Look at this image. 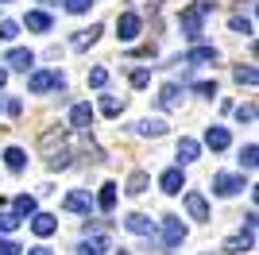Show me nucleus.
<instances>
[{"mask_svg": "<svg viewBox=\"0 0 259 255\" xmlns=\"http://www.w3.org/2000/svg\"><path fill=\"white\" fill-rule=\"evenodd\" d=\"M217 4L213 0H197V4H186L182 12H178V23H182V35L190 42H197L201 35H205V16H213Z\"/></svg>", "mask_w": 259, "mask_h": 255, "instance_id": "obj_1", "label": "nucleus"}, {"mask_svg": "<svg viewBox=\"0 0 259 255\" xmlns=\"http://www.w3.org/2000/svg\"><path fill=\"white\" fill-rule=\"evenodd\" d=\"M62 85H66V77L58 70H31V77H27L31 93H51V89H62Z\"/></svg>", "mask_w": 259, "mask_h": 255, "instance_id": "obj_2", "label": "nucleus"}, {"mask_svg": "<svg viewBox=\"0 0 259 255\" xmlns=\"http://www.w3.org/2000/svg\"><path fill=\"white\" fill-rule=\"evenodd\" d=\"M108 247H112V240H108L105 228H93V232L85 228V240L77 244V255H105Z\"/></svg>", "mask_w": 259, "mask_h": 255, "instance_id": "obj_3", "label": "nucleus"}, {"mask_svg": "<svg viewBox=\"0 0 259 255\" xmlns=\"http://www.w3.org/2000/svg\"><path fill=\"white\" fill-rule=\"evenodd\" d=\"M186 224H182V217H162V247H178V244H186Z\"/></svg>", "mask_w": 259, "mask_h": 255, "instance_id": "obj_4", "label": "nucleus"}, {"mask_svg": "<svg viewBox=\"0 0 259 255\" xmlns=\"http://www.w3.org/2000/svg\"><path fill=\"white\" fill-rule=\"evenodd\" d=\"M251 247H255V228H248V224H244V232L228 236L225 244H221V251H228V255H244V251H251Z\"/></svg>", "mask_w": 259, "mask_h": 255, "instance_id": "obj_5", "label": "nucleus"}, {"mask_svg": "<svg viewBox=\"0 0 259 255\" xmlns=\"http://www.w3.org/2000/svg\"><path fill=\"white\" fill-rule=\"evenodd\" d=\"M140 31H143V20L136 16V12H124V16L116 20V35H120V42L140 39Z\"/></svg>", "mask_w": 259, "mask_h": 255, "instance_id": "obj_6", "label": "nucleus"}, {"mask_svg": "<svg viewBox=\"0 0 259 255\" xmlns=\"http://www.w3.org/2000/svg\"><path fill=\"white\" fill-rule=\"evenodd\" d=\"M240 190H244V178H240V174H217L213 178V193L217 197H236Z\"/></svg>", "mask_w": 259, "mask_h": 255, "instance_id": "obj_7", "label": "nucleus"}, {"mask_svg": "<svg viewBox=\"0 0 259 255\" xmlns=\"http://www.w3.org/2000/svg\"><path fill=\"white\" fill-rule=\"evenodd\" d=\"M182 205H186V212H190V221H209V201H205V197H201L197 190L186 193Z\"/></svg>", "mask_w": 259, "mask_h": 255, "instance_id": "obj_8", "label": "nucleus"}, {"mask_svg": "<svg viewBox=\"0 0 259 255\" xmlns=\"http://www.w3.org/2000/svg\"><path fill=\"white\" fill-rule=\"evenodd\" d=\"M159 190L162 193H182L186 190V174H182V166H170V170H162V178H159Z\"/></svg>", "mask_w": 259, "mask_h": 255, "instance_id": "obj_9", "label": "nucleus"}, {"mask_svg": "<svg viewBox=\"0 0 259 255\" xmlns=\"http://www.w3.org/2000/svg\"><path fill=\"white\" fill-rule=\"evenodd\" d=\"M124 228L136 232V236H147V240L155 236V221H151V217H143V212H128V217H124Z\"/></svg>", "mask_w": 259, "mask_h": 255, "instance_id": "obj_10", "label": "nucleus"}, {"mask_svg": "<svg viewBox=\"0 0 259 255\" xmlns=\"http://www.w3.org/2000/svg\"><path fill=\"white\" fill-rule=\"evenodd\" d=\"M221 54H217V47H190L186 51V66H213Z\"/></svg>", "mask_w": 259, "mask_h": 255, "instance_id": "obj_11", "label": "nucleus"}, {"mask_svg": "<svg viewBox=\"0 0 259 255\" xmlns=\"http://www.w3.org/2000/svg\"><path fill=\"white\" fill-rule=\"evenodd\" d=\"M4 66H12V70H23V74H27V70H31V66H35V54L27 51V47H16V51H8V58H4Z\"/></svg>", "mask_w": 259, "mask_h": 255, "instance_id": "obj_12", "label": "nucleus"}, {"mask_svg": "<svg viewBox=\"0 0 259 255\" xmlns=\"http://www.w3.org/2000/svg\"><path fill=\"white\" fill-rule=\"evenodd\" d=\"M31 228H35V236H54V232H58V217L35 209V212H31Z\"/></svg>", "mask_w": 259, "mask_h": 255, "instance_id": "obj_13", "label": "nucleus"}, {"mask_svg": "<svg viewBox=\"0 0 259 255\" xmlns=\"http://www.w3.org/2000/svg\"><path fill=\"white\" fill-rule=\"evenodd\" d=\"M70 124H74V132H89L93 128V108L81 101V105H74L70 108Z\"/></svg>", "mask_w": 259, "mask_h": 255, "instance_id": "obj_14", "label": "nucleus"}, {"mask_svg": "<svg viewBox=\"0 0 259 255\" xmlns=\"http://www.w3.org/2000/svg\"><path fill=\"white\" fill-rule=\"evenodd\" d=\"M228 143H232V136H228V128L213 124V128L205 132V147H209V151H228Z\"/></svg>", "mask_w": 259, "mask_h": 255, "instance_id": "obj_15", "label": "nucleus"}, {"mask_svg": "<svg viewBox=\"0 0 259 255\" xmlns=\"http://www.w3.org/2000/svg\"><path fill=\"white\" fill-rule=\"evenodd\" d=\"M66 209L70 212H81V217H89V209H93V197L89 193H81V190H74V193H66Z\"/></svg>", "mask_w": 259, "mask_h": 255, "instance_id": "obj_16", "label": "nucleus"}, {"mask_svg": "<svg viewBox=\"0 0 259 255\" xmlns=\"http://www.w3.org/2000/svg\"><path fill=\"white\" fill-rule=\"evenodd\" d=\"M97 39H101V23H89L85 31H77L74 39H70V47H74V51H85V47H93Z\"/></svg>", "mask_w": 259, "mask_h": 255, "instance_id": "obj_17", "label": "nucleus"}, {"mask_svg": "<svg viewBox=\"0 0 259 255\" xmlns=\"http://www.w3.org/2000/svg\"><path fill=\"white\" fill-rule=\"evenodd\" d=\"M124 190H128L132 197H140V193H147V190H151V174H147V170H136V174L128 178V186H124Z\"/></svg>", "mask_w": 259, "mask_h": 255, "instance_id": "obj_18", "label": "nucleus"}, {"mask_svg": "<svg viewBox=\"0 0 259 255\" xmlns=\"http://www.w3.org/2000/svg\"><path fill=\"white\" fill-rule=\"evenodd\" d=\"M159 105L162 108H178V105H182V85H162V89H159Z\"/></svg>", "mask_w": 259, "mask_h": 255, "instance_id": "obj_19", "label": "nucleus"}, {"mask_svg": "<svg viewBox=\"0 0 259 255\" xmlns=\"http://www.w3.org/2000/svg\"><path fill=\"white\" fill-rule=\"evenodd\" d=\"M97 209H101V212H112V209H116V182H105V186H101Z\"/></svg>", "mask_w": 259, "mask_h": 255, "instance_id": "obj_20", "label": "nucleus"}, {"mask_svg": "<svg viewBox=\"0 0 259 255\" xmlns=\"http://www.w3.org/2000/svg\"><path fill=\"white\" fill-rule=\"evenodd\" d=\"M197 155H201V143H197V139H190V136L178 139V159L182 162H194Z\"/></svg>", "mask_w": 259, "mask_h": 255, "instance_id": "obj_21", "label": "nucleus"}, {"mask_svg": "<svg viewBox=\"0 0 259 255\" xmlns=\"http://www.w3.org/2000/svg\"><path fill=\"white\" fill-rule=\"evenodd\" d=\"M23 23H27V31H51V16H47V12H27V20H23Z\"/></svg>", "mask_w": 259, "mask_h": 255, "instance_id": "obj_22", "label": "nucleus"}, {"mask_svg": "<svg viewBox=\"0 0 259 255\" xmlns=\"http://www.w3.org/2000/svg\"><path fill=\"white\" fill-rule=\"evenodd\" d=\"M136 132H140V136L159 139V136H166V124H162V120H140V124H136Z\"/></svg>", "mask_w": 259, "mask_h": 255, "instance_id": "obj_23", "label": "nucleus"}, {"mask_svg": "<svg viewBox=\"0 0 259 255\" xmlns=\"http://www.w3.org/2000/svg\"><path fill=\"white\" fill-rule=\"evenodd\" d=\"M4 162H8V170H12V174H20V170L27 166V155H23L20 147H8V151H4Z\"/></svg>", "mask_w": 259, "mask_h": 255, "instance_id": "obj_24", "label": "nucleus"}, {"mask_svg": "<svg viewBox=\"0 0 259 255\" xmlns=\"http://www.w3.org/2000/svg\"><path fill=\"white\" fill-rule=\"evenodd\" d=\"M35 209H39V201H35L31 193H20V197H16V217H20V221H23V217H31Z\"/></svg>", "mask_w": 259, "mask_h": 255, "instance_id": "obj_25", "label": "nucleus"}, {"mask_svg": "<svg viewBox=\"0 0 259 255\" xmlns=\"http://www.w3.org/2000/svg\"><path fill=\"white\" fill-rule=\"evenodd\" d=\"M232 77H236L240 85H259V70H255V66H236Z\"/></svg>", "mask_w": 259, "mask_h": 255, "instance_id": "obj_26", "label": "nucleus"}, {"mask_svg": "<svg viewBox=\"0 0 259 255\" xmlns=\"http://www.w3.org/2000/svg\"><path fill=\"white\" fill-rule=\"evenodd\" d=\"M101 112L105 116H120L124 112V97H101Z\"/></svg>", "mask_w": 259, "mask_h": 255, "instance_id": "obj_27", "label": "nucleus"}, {"mask_svg": "<svg viewBox=\"0 0 259 255\" xmlns=\"http://www.w3.org/2000/svg\"><path fill=\"white\" fill-rule=\"evenodd\" d=\"M255 162H259V147H255V143H248V147L240 151V166H244V170H255Z\"/></svg>", "mask_w": 259, "mask_h": 255, "instance_id": "obj_28", "label": "nucleus"}, {"mask_svg": "<svg viewBox=\"0 0 259 255\" xmlns=\"http://www.w3.org/2000/svg\"><path fill=\"white\" fill-rule=\"evenodd\" d=\"M16 228H20V217H16V212H0V236L16 232Z\"/></svg>", "mask_w": 259, "mask_h": 255, "instance_id": "obj_29", "label": "nucleus"}, {"mask_svg": "<svg viewBox=\"0 0 259 255\" xmlns=\"http://www.w3.org/2000/svg\"><path fill=\"white\" fill-rule=\"evenodd\" d=\"M89 85H93V89H105V85H108V70H105V66L89 70Z\"/></svg>", "mask_w": 259, "mask_h": 255, "instance_id": "obj_30", "label": "nucleus"}, {"mask_svg": "<svg viewBox=\"0 0 259 255\" xmlns=\"http://www.w3.org/2000/svg\"><path fill=\"white\" fill-rule=\"evenodd\" d=\"M132 85H136V89H143V85H151V70H132Z\"/></svg>", "mask_w": 259, "mask_h": 255, "instance_id": "obj_31", "label": "nucleus"}, {"mask_svg": "<svg viewBox=\"0 0 259 255\" xmlns=\"http://www.w3.org/2000/svg\"><path fill=\"white\" fill-rule=\"evenodd\" d=\"M228 27H232V31H240V35H251V20H244V16H232V20H228Z\"/></svg>", "mask_w": 259, "mask_h": 255, "instance_id": "obj_32", "label": "nucleus"}, {"mask_svg": "<svg viewBox=\"0 0 259 255\" xmlns=\"http://www.w3.org/2000/svg\"><path fill=\"white\" fill-rule=\"evenodd\" d=\"M236 120H240V124H251V120H255V105H240L236 108Z\"/></svg>", "mask_w": 259, "mask_h": 255, "instance_id": "obj_33", "label": "nucleus"}, {"mask_svg": "<svg viewBox=\"0 0 259 255\" xmlns=\"http://www.w3.org/2000/svg\"><path fill=\"white\" fill-rule=\"evenodd\" d=\"M194 93H197V97H217V81H197Z\"/></svg>", "mask_w": 259, "mask_h": 255, "instance_id": "obj_34", "label": "nucleus"}, {"mask_svg": "<svg viewBox=\"0 0 259 255\" xmlns=\"http://www.w3.org/2000/svg\"><path fill=\"white\" fill-rule=\"evenodd\" d=\"M16 35H20V23H12V20L0 23V39H16Z\"/></svg>", "mask_w": 259, "mask_h": 255, "instance_id": "obj_35", "label": "nucleus"}, {"mask_svg": "<svg viewBox=\"0 0 259 255\" xmlns=\"http://www.w3.org/2000/svg\"><path fill=\"white\" fill-rule=\"evenodd\" d=\"M66 12H74V16H85V12H89V0H66Z\"/></svg>", "mask_w": 259, "mask_h": 255, "instance_id": "obj_36", "label": "nucleus"}, {"mask_svg": "<svg viewBox=\"0 0 259 255\" xmlns=\"http://www.w3.org/2000/svg\"><path fill=\"white\" fill-rule=\"evenodd\" d=\"M23 247L16 244V240H0V255H20Z\"/></svg>", "mask_w": 259, "mask_h": 255, "instance_id": "obj_37", "label": "nucleus"}, {"mask_svg": "<svg viewBox=\"0 0 259 255\" xmlns=\"http://www.w3.org/2000/svg\"><path fill=\"white\" fill-rule=\"evenodd\" d=\"M23 112V101H8V116H20Z\"/></svg>", "mask_w": 259, "mask_h": 255, "instance_id": "obj_38", "label": "nucleus"}, {"mask_svg": "<svg viewBox=\"0 0 259 255\" xmlns=\"http://www.w3.org/2000/svg\"><path fill=\"white\" fill-rule=\"evenodd\" d=\"M27 255H54V251H51V247H31Z\"/></svg>", "mask_w": 259, "mask_h": 255, "instance_id": "obj_39", "label": "nucleus"}, {"mask_svg": "<svg viewBox=\"0 0 259 255\" xmlns=\"http://www.w3.org/2000/svg\"><path fill=\"white\" fill-rule=\"evenodd\" d=\"M4 85H8V70H4V66H0V89H4Z\"/></svg>", "mask_w": 259, "mask_h": 255, "instance_id": "obj_40", "label": "nucleus"}, {"mask_svg": "<svg viewBox=\"0 0 259 255\" xmlns=\"http://www.w3.org/2000/svg\"><path fill=\"white\" fill-rule=\"evenodd\" d=\"M147 4H151V8H159V0H147Z\"/></svg>", "mask_w": 259, "mask_h": 255, "instance_id": "obj_41", "label": "nucleus"}, {"mask_svg": "<svg viewBox=\"0 0 259 255\" xmlns=\"http://www.w3.org/2000/svg\"><path fill=\"white\" fill-rule=\"evenodd\" d=\"M39 4H58V0H39Z\"/></svg>", "mask_w": 259, "mask_h": 255, "instance_id": "obj_42", "label": "nucleus"}, {"mask_svg": "<svg viewBox=\"0 0 259 255\" xmlns=\"http://www.w3.org/2000/svg\"><path fill=\"white\" fill-rule=\"evenodd\" d=\"M116 255H128V251H124V247H120V251H116Z\"/></svg>", "mask_w": 259, "mask_h": 255, "instance_id": "obj_43", "label": "nucleus"}]
</instances>
